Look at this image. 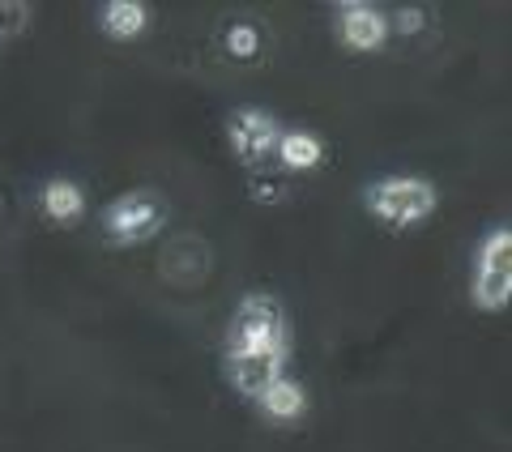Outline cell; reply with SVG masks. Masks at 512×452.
Instances as JSON below:
<instances>
[{
  "label": "cell",
  "instance_id": "cell-1",
  "mask_svg": "<svg viewBox=\"0 0 512 452\" xmlns=\"http://www.w3.org/2000/svg\"><path fill=\"white\" fill-rule=\"evenodd\" d=\"M367 205H372V214H380L384 222L406 226V222H419L423 214H431L436 188L419 180V175H389V180H376L367 188Z\"/></svg>",
  "mask_w": 512,
  "mask_h": 452
},
{
  "label": "cell",
  "instance_id": "cell-2",
  "mask_svg": "<svg viewBox=\"0 0 512 452\" xmlns=\"http://www.w3.org/2000/svg\"><path fill=\"white\" fill-rule=\"evenodd\" d=\"M282 337H286V320H282L278 299H269V295H248L235 308L231 329H227L231 350H244V346H282Z\"/></svg>",
  "mask_w": 512,
  "mask_h": 452
},
{
  "label": "cell",
  "instance_id": "cell-3",
  "mask_svg": "<svg viewBox=\"0 0 512 452\" xmlns=\"http://www.w3.org/2000/svg\"><path fill=\"white\" fill-rule=\"evenodd\" d=\"M512 290V235L508 226L491 231L478 248V265H474V299L483 308H500Z\"/></svg>",
  "mask_w": 512,
  "mask_h": 452
},
{
  "label": "cell",
  "instance_id": "cell-4",
  "mask_svg": "<svg viewBox=\"0 0 512 452\" xmlns=\"http://www.w3.org/2000/svg\"><path fill=\"white\" fill-rule=\"evenodd\" d=\"M103 222L116 239H141L163 222V197H158V192H146V188L124 192V197H116L107 205Z\"/></svg>",
  "mask_w": 512,
  "mask_h": 452
},
{
  "label": "cell",
  "instance_id": "cell-5",
  "mask_svg": "<svg viewBox=\"0 0 512 452\" xmlns=\"http://www.w3.org/2000/svg\"><path fill=\"white\" fill-rule=\"evenodd\" d=\"M282 350L286 346H244V350H231L227 367H231L235 389L248 393V397H261L269 384L282 376Z\"/></svg>",
  "mask_w": 512,
  "mask_h": 452
},
{
  "label": "cell",
  "instance_id": "cell-6",
  "mask_svg": "<svg viewBox=\"0 0 512 452\" xmlns=\"http://www.w3.org/2000/svg\"><path fill=\"white\" fill-rule=\"evenodd\" d=\"M278 141V124L269 111H256V107H244V111H235L231 116V145H235V154L239 158H261L269 145Z\"/></svg>",
  "mask_w": 512,
  "mask_h": 452
},
{
  "label": "cell",
  "instance_id": "cell-7",
  "mask_svg": "<svg viewBox=\"0 0 512 452\" xmlns=\"http://www.w3.org/2000/svg\"><path fill=\"white\" fill-rule=\"evenodd\" d=\"M338 30L350 47H376L389 35V18H384V9H376V5H342Z\"/></svg>",
  "mask_w": 512,
  "mask_h": 452
},
{
  "label": "cell",
  "instance_id": "cell-8",
  "mask_svg": "<svg viewBox=\"0 0 512 452\" xmlns=\"http://www.w3.org/2000/svg\"><path fill=\"white\" fill-rule=\"evenodd\" d=\"M261 406H265L269 418H278V423H295V418L303 414V406H308V393H303L299 380L278 376V380L261 393Z\"/></svg>",
  "mask_w": 512,
  "mask_h": 452
},
{
  "label": "cell",
  "instance_id": "cell-9",
  "mask_svg": "<svg viewBox=\"0 0 512 452\" xmlns=\"http://www.w3.org/2000/svg\"><path fill=\"white\" fill-rule=\"evenodd\" d=\"M82 188H77L73 180H52V184H43V214L47 218H56V222H69L82 214Z\"/></svg>",
  "mask_w": 512,
  "mask_h": 452
},
{
  "label": "cell",
  "instance_id": "cell-10",
  "mask_svg": "<svg viewBox=\"0 0 512 452\" xmlns=\"http://www.w3.org/2000/svg\"><path fill=\"white\" fill-rule=\"evenodd\" d=\"M278 154L286 167H312L320 163V137L308 133V128H291V133H278Z\"/></svg>",
  "mask_w": 512,
  "mask_h": 452
},
{
  "label": "cell",
  "instance_id": "cell-11",
  "mask_svg": "<svg viewBox=\"0 0 512 452\" xmlns=\"http://www.w3.org/2000/svg\"><path fill=\"white\" fill-rule=\"evenodd\" d=\"M103 26L111 35H137L141 26H146V5H137V0H107L103 5Z\"/></svg>",
  "mask_w": 512,
  "mask_h": 452
},
{
  "label": "cell",
  "instance_id": "cell-12",
  "mask_svg": "<svg viewBox=\"0 0 512 452\" xmlns=\"http://www.w3.org/2000/svg\"><path fill=\"white\" fill-rule=\"evenodd\" d=\"M222 43H227L231 56H252L256 47H261V26H256L252 18H231L227 26H222Z\"/></svg>",
  "mask_w": 512,
  "mask_h": 452
},
{
  "label": "cell",
  "instance_id": "cell-13",
  "mask_svg": "<svg viewBox=\"0 0 512 452\" xmlns=\"http://www.w3.org/2000/svg\"><path fill=\"white\" fill-rule=\"evenodd\" d=\"M26 22H30V5H26V0H0V39L22 35Z\"/></svg>",
  "mask_w": 512,
  "mask_h": 452
},
{
  "label": "cell",
  "instance_id": "cell-14",
  "mask_svg": "<svg viewBox=\"0 0 512 452\" xmlns=\"http://www.w3.org/2000/svg\"><path fill=\"white\" fill-rule=\"evenodd\" d=\"M0 205H5V201H0Z\"/></svg>",
  "mask_w": 512,
  "mask_h": 452
}]
</instances>
